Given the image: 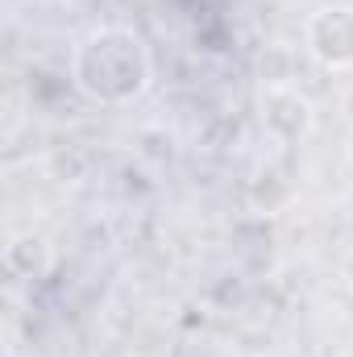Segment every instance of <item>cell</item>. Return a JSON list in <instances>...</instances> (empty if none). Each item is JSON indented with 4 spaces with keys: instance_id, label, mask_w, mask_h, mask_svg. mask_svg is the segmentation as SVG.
Listing matches in <instances>:
<instances>
[{
    "instance_id": "obj_1",
    "label": "cell",
    "mask_w": 353,
    "mask_h": 357,
    "mask_svg": "<svg viewBox=\"0 0 353 357\" xmlns=\"http://www.w3.org/2000/svg\"><path fill=\"white\" fill-rule=\"evenodd\" d=\"M154 84V54L129 25H96L71 50V88L88 104L125 108Z\"/></svg>"
},
{
    "instance_id": "obj_4",
    "label": "cell",
    "mask_w": 353,
    "mask_h": 357,
    "mask_svg": "<svg viewBox=\"0 0 353 357\" xmlns=\"http://www.w3.org/2000/svg\"><path fill=\"white\" fill-rule=\"evenodd\" d=\"M50 266H54V245L42 233L25 229V233L8 237V245H4V270L13 278H42V274H50Z\"/></svg>"
},
{
    "instance_id": "obj_5",
    "label": "cell",
    "mask_w": 353,
    "mask_h": 357,
    "mask_svg": "<svg viewBox=\"0 0 353 357\" xmlns=\"http://www.w3.org/2000/svg\"><path fill=\"white\" fill-rule=\"evenodd\" d=\"M291 195H295V187H291V178L283 175L278 167L258 171V175L250 178V191H246V199H250V208H254L258 216H274V212H283V208L291 204Z\"/></svg>"
},
{
    "instance_id": "obj_2",
    "label": "cell",
    "mask_w": 353,
    "mask_h": 357,
    "mask_svg": "<svg viewBox=\"0 0 353 357\" xmlns=\"http://www.w3.org/2000/svg\"><path fill=\"white\" fill-rule=\"evenodd\" d=\"M308 54L329 71L353 67V4H320L303 25Z\"/></svg>"
},
{
    "instance_id": "obj_7",
    "label": "cell",
    "mask_w": 353,
    "mask_h": 357,
    "mask_svg": "<svg viewBox=\"0 0 353 357\" xmlns=\"http://www.w3.org/2000/svg\"><path fill=\"white\" fill-rule=\"evenodd\" d=\"M337 357H353V349H341V354H337Z\"/></svg>"
},
{
    "instance_id": "obj_3",
    "label": "cell",
    "mask_w": 353,
    "mask_h": 357,
    "mask_svg": "<svg viewBox=\"0 0 353 357\" xmlns=\"http://www.w3.org/2000/svg\"><path fill=\"white\" fill-rule=\"evenodd\" d=\"M262 125L266 133L283 146H295L303 137H312L316 129V104L299 88L283 84V88H266L262 96Z\"/></svg>"
},
{
    "instance_id": "obj_6",
    "label": "cell",
    "mask_w": 353,
    "mask_h": 357,
    "mask_svg": "<svg viewBox=\"0 0 353 357\" xmlns=\"http://www.w3.org/2000/svg\"><path fill=\"white\" fill-rule=\"evenodd\" d=\"M341 278H345V287L353 291V250L345 254V258H341Z\"/></svg>"
}]
</instances>
